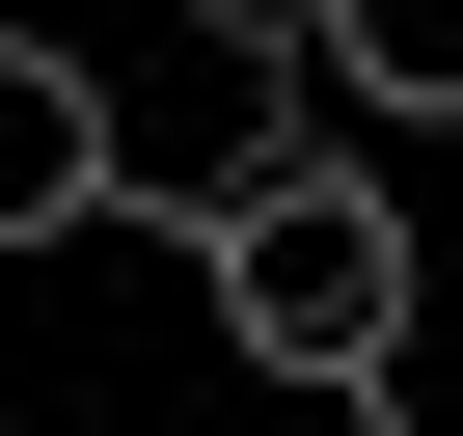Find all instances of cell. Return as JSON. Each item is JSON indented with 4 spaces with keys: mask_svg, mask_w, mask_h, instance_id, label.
Masks as SVG:
<instances>
[{
    "mask_svg": "<svg viewBox=\"0 0 463 436\" xmlns=\"http://www.w3.org/2000/svg\"><path fill=\"white\" fill-rule=\"evenodd\" d=\"M191 273H218V355L246 382H382L409 355V191L327 164V137H273L246 191H191Z\"/></svg>",
    "mask_w": 463,
    "mask_h": 436,
    "instance_id": "obj_1",
    "label": "cell"
},
{
    "mask_svg": "<svg viewBox=\"0 0 463 436\" xmlns=\"http://www.w3.org/2000/svg\"><path fill=\"white\" fill-rule=\"evenodd\" d=\"M82 218H137V137H109V82H82V55L0 28V246H82Z\"/></svg>",
    "mask_w": 463,
    "mask_h": 436,
    "instance_id": "obj_2",
    "label": "cell"
},
{
    "mask_svg": "<svg viewBox=\"0 0 463 436\" xmlns=\"http://www.w3.org/2000/svg\"><path fill=\"white\" fill-rule=\"evenodd\" d=\"M300 82L382 137H463V0H300Z\"/></svg>",
    "mask_w": 463,
    "mask_h": 436,
    "instance_id": "obj_3",
    "label": "cell"
},
{
    "mask_svg": "<svg viewBox=\"0 0 463 436\" xmlns=\"http://www.w3.org/2000/svg\"><path fill=\"white\" fill-rule=\"evenodd\" d=\"M191 28H273V55H300V0H191Z\"/></svg>",
    "mask_w": 463,
    "mask_h": 436,
    "instance_id": "obj_4",
    "label": "cell"
}]
</instances>
